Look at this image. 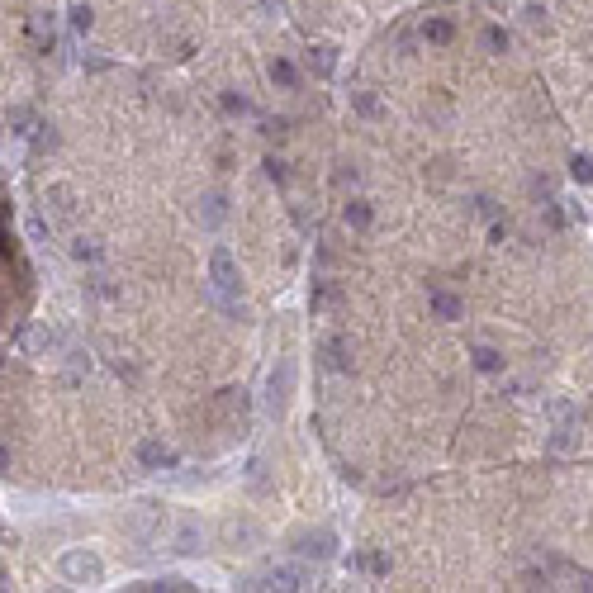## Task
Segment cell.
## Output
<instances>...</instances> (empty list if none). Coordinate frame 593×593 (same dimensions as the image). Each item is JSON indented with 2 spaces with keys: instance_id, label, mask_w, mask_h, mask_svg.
<instances>
[{
  "instance_id": "4316f807",
  "label": "cell",
  "mask_w": 593,
  "mask_h": 593,
  "mask_svg": "<svg viewBox=\"0 0 593 593\" xmlns=\"http://www.w3.org/2000/svg\"><path fill=\"white\" fill-rule=\"evenodd\" d=\"M252 536H256V527H247V522H242V527H228V541H252Z\"/></svg>"
},
{
  "instance_id": "83f0119b",
  "label": "cell",
  "mask_w": 593,
  "mask_h": 593,
  "mask_svg": "<svg viewBox=\"0 0 593 593\" xmlns=\"http://www.w3.org/2000/svg\"><path fill=\"white\" fill-rule=\"evenodd\" d=\"M366 570H371V575H385L390 560H385V555H366Z\"/></svg>"
},
{
  "instance_id": "9a60e30c",
  "label": "cell",
  "mask_w": 593,
  "mask_h": 593,
  "mask_svg": "<svg viewBox=\"0 0 593 593\" xmlns=\"http://www.w3.org/2000/svg\"><path fill=\"white\" fill-rule=\"evenodd\" d=\"M346 223H351V228H371V204L351 200V204H346Z\"/></svg>"
},
{
  "instance_id": "cb8c5ba5",
  "label": "cell",
  "mask_w": 593,
  "mask_h": 593,
  "mask_svg": "<svg viewBox=\"0 0 593 593\" xmlns=\"http://www.w3.org/2000/svg\"><path fill=\"white\" fill-rule=\"evenodd\" d=\"M72 29H91V10H86V5H72Z\"/></svg>"
},
{
  "instance_id": "44dd1931",
  "label": "cell",
  "mask_w": 593,
  "mask_h": 593,
  "mask_svg": "<svg viewBox=\"0 0 593 593\" xmlns=\"http://www.w3.org/2000/svg\"><path fill=\"white\" fill-rule=\"evenodd\" d=\"M5 119H10V128H15V133H29V124H33V114L24 110V105H15V110L5 114Z\"/></svg>"
},
{
  "instance_id": "5bb4252c",
  "label": "cell",
  "mask_w": 593,
  "mask_h": 593,
  "mask_svg": "<svg viewBox=\"0 0 593 593\" xmlns=\"http://www.w3.org/2000/svg\"><path fill=\"white\" fill-rule=\"evenodd\" d=\"M29 38H33V47H38V52H47V47H52V24H47V19H33V24H29Z\"/></svg>"
},
{
  "instance_id": "4fadbf2b",
  "label": "cell",
  "mask_w": 593,
  "mask_h": 593,
  "mask_svg": "<svg viewBox=\"0 0 593 593\" xmlns=\"http://www.w3.org/2000/svg\"><path fill=\"white\" fill-rule=\"evenodd\" d=\"M271 81H276V86H285V91H290V86H295V81H299L295 62H285V57H276V62H271Z\"/></svg>"
},
{
  "instance_id": "30bf717a",
  "label": "cell",
  "mask_w": 593,
  "mask_h": 593,
  "mask_svg": "<svg viewBox=\"0 0 593 593\" xmlns=\"http://www.w3.org/2000/svg\"><path fill=\"white\" fill-rule=\"evenodd\" d=\"M432 313H437V318H461L465 304H461V295H451V290H432Z\"/></svg>"
},
{
  "instance_id": "f1b7e54d",
  "label": "cell",
  "mask_w": 593,
  "mask_h": 593,
  "mask_svg": "<svg viewBox=\"0 0 593 593\" xmlns=\"http://www.w3.org/2000/svg\"><path fill=\"white\" fill-rule=\"evenodd\" d=\"M266 176H271V181H285V162H276V157H271V162H266Z\"/></svg>"
},
{
  "instance_id": "ac0fdd59",
  "label": "cell",
  "mask_w": 593,
  "mask_h": 593,
  "mask_svg": "<svg viewBox=\"0 0 593 593\" xmlns=\"http://www.w3.org/2000/svg\"><path fill=\"white\" fill-rule=\"evenodd\" d=\"M351 105H356V114H366V119L380 114V100H375L371 91H351Z\"/></svg>"
},
{
  "instance_id": "484cf974",
  "label": "cell",
  "mask_w": 593,
  "mask_h": 593,
  "mask_svg": "<svg viewBox=\"0 0 593 593\" xmlns=\"http://www.w3.org/2000/svg\"><path fill=\"white\" fill-rule=\"evenodd\" d=\"M484 43H489V47H508V33H503V29H484Z\"/></svg>"
},
{
  "instance_id": "6da1fadb",
  "label": "cell",
  "mask_w": 593,
  "mask_h": 593,
  "mask_svg": "<svg viewBox=\"0 0 593 593\" xmlns=\"http://www.w3.org/2000/svg\"><path fill=\"white\" fill-rule=\"evenodd\" d=\"M209 290H214V304L223 313H242V304H237V261L228 247H214V256H209Z\"/></svg>"
},
{
  "instance_id": "d6986e66",
  "label": "cell",
  "mask_w": 593,
  "mask_h": 593,
  "mask_svg": "<svg viewBox=\"0 0 593 593\" xmlns=\"http://www.w3.org/2000/svg\"><path fill=\"white\" fill-rule=\"evenodd\" d=\"M313 72H318V77H332V62H337V57H332V47H313Z\"/></svg>"
},
{
  "instance_id": "e0dca14e",
  "label": "cell",
  "mask_w": 593,
  "mask_h": 593,
  "mask_svg": "<svg viewBox=\"0 0 593 593\" xmlns=\"http://www.w3.org/2000/svg\"><path fill=\"white\" fill-rule=\"evenodd\" d=\"M475 366H480L484 375H494V371H503V356L494 346H480V351H475Z\"/></svg>"
},
{
  "instance_id": "7c38bea8",
  "label": "cell",
  "mask_w": 593,
  "mask_h": 593,
  "mask_svg": "<svg viewBox=\"0 0 593 593\" xmlns=\"http://www.w3.org/2000/svg\"><path fill=\"white\" fill-rule=\"evenodd\" d=\"M422 38H427V43H451L456 24L451 19H427V24H422Z\"/></svg>"
},
{
  "instance_id": "9c48e42d",
  "label": "cell",
  "mask_w": 593,
  "mask_h": 593,
  "mask_svg": "<svg viewBox=\"0 0 593 593\" xmlns=\"http://www.w3.org/2000/svg\"><path fill=\"white\" fill-rule=\"evenodd\" d=\"M138 465H147V470H166V465H176V456L162 446V441H142L138 446Z\"/></svg>"
},
{
  "instance_id": "3957f363",
  "label": "cell",
  "mask_w": 593,
  "mask_h": 593,
  "mask_svg": "<svg viewBox=\"0 0 593 593\" xmlns=\"http://www.w3.org/2000/svg\"><path fill=\"white\" fill-rule=\"evenodd\" d=\"M290 394H295V361L285 356L281 366L271 371V380H266V413L281 418L285 408H290Z\"/></svg>"
},
{
  "instance_id": "ffe728a7",
  "label": "cell",
  "mask_w": 593,
  "mask_h": 593,
  "mask_svg": "<svg viewBox=\"0 0 593 593\" xmlns=\"http://www.w3.org/2000/svg\"><path fill=\"white\" fill-rule=\"evenodd\" d=\"M570 446H575V427H570V422H560V427L550 432V451H570Z\"/></svg>"
},
{
  "instance_id": "5b68a950",
  "label": "cell",
  "mask_w": 593,
  "mask_h": 593,
  "mask_svg": "<svg viewBox=\"0 0 593 593\" xmlns=\"http://www.w3.org/2000/svg\"><path fill=\"white\" fill-rule=\"evenodd\" d=\"M295 550L304 555V560H328L332 550H337V541H332V531H304V536H295Z\"/></svg>"
},
{
  "instance_id": "277c9868",
  "label": "cell",
  "mask_w": 593,
  "mask_h": 593,
  "mask_svg": "<svg viewBox=\"0 0 593 593\" xmlns=\"http://www.w3.org/2000/svg\"><path fill=\"white\" fill-rule=\"evenodd\" d=\"M309 584H313V575L304 570V565H276V570L247 579L242 589H309Z\"/></svg>"
},
{
  "instance_id": "8fae6325",
  "label": "cell",
  "mask_w": 593,
  "mask_h": 593,
  "mask_svg": "<svg viewBox=\"0 0 593 593\" xmlns=\"http://www.w3.org/2000/svg\"><path fill=\"white\" fill-rule=\"evenodd\" d=\"M323 366H328V371H351V356H346L342 337H328V342H323Z\"/></svg>"
},
{
  "instance_id": "603a6c76",
  "label": "cell",
  "mask_w": 593,
  "mask_h": 593,
  "mask_svg": "<svg viewBox=\"0 0 593 593\" xmlns=\"http://www.w3.org/2000/svg\"><path fill=\"white\" fill-rule=\"evenodd\" d=\"M570 176H575V181H593V162L589 157H575V162H570Z\"/></svg>"
},
{
  "instance_id": "2e32d148",
  "label": "cell",
  "mask_w": 593,
  "mask_h": 593,
  "mask_svg": "<svg viewBox=\"0 0 593 593\" xmlns=\"http://www.w3.org/2000/svg\"><path fill=\"white\" fill-rule=\"evenodd\" d=\"M72 256H77V261H100L105 252H100V242H91V237H77V242H72Z\"/></svg>"
},
{
  "instance_id": "f546056e",
  "label": "cell",
  "mask_w": 593,
  "mask_h": 593,
  "mask_svg": "<svg viewBox=\"0 0 593 593\" xmlns=\"http://www.w3.org/2000/svg\"><path fill=\"white\" fill-rule=\"evenodd\" d=\"M261 10L266 15H285V0H261Z\"/></svg>"
},
{
  "instance_id": "7a4b0ae2",
  "label": "cell",
  "mask_w": 593,
  "mask_h": 593,
  "mask_svg": "<svg viewBox=\"0 0 593 593\" xmlns=\"http://www.w3.org/2000/svg\"><path fill=\"white\" fill-rule=\"evenodd\" d=\"M57 575H62L67 584H100V579H105V565H100V555H91V550H62Z\"/></svg>"
},
{
  "instance_id": "52a82bcc",
  "label": "cell",
  "mask_w": 593,
  "mask_h": 593,
  "mask_svg": "<svg viewBox=\"0 0 593 593\" xmlns=\"http://www.w3.org/2000/svg\"><path fill=\"white\" fill-rule=\"evenodd\" d=\"M200 546H204V527L195 522V517H181V527H176V550H181V555H195Z\"/></svg>"
},
{
  "instance_id": "8992f818",
  "label": "cell",
  "mask_w": 593,
  "mask_h": 593,
  "mask_svg": "<svg viewBox=\"0 0 593 593\" xmlns=\"http://www.w3.org/2000/svg\"><path fill=\"white\" fill-rule=\"evenodd\" d=\"M195 219H200V228H219V223L228 219V195H223V190H209L200 200V209H195Z\"/></svg>"
},
{
  "instance_id": "7402d4cb",
  "label": "cell",
  "mask_w": 593,
  "mask_h": 593,
  "mask_svg": "<svg viewBox=\"0 0 593 593\" xmlns=\"http://www.w3.org/2000/svg\"><path fill=\"white\" fill-rule=\"evenodd\" d=\"M47 200H52V209H57V219H72V209H77V204H72V195H67V190H52Z\"/></svg>"
},
{
  "instance_id": "ba28073f",
  "label": "cell",
  "mask_w": 593,
  "mask_h": 593,
  "mask_svg": "<svg viewBox=\"0 0 593 593\" xmlns=\"http://www.w3.org/2000/svg\"><path fill=\"white\" fill-rule=\"evenodd\" d=\"M128 589H142V593H186V589H195V584L181 579V575H157V579H138V584H128Z\"/></svg>"
},
{
  "instance_id": "d4e9b609",
  "label": "cell",
  "mask_w": 593,
  "mask_h": 593,
  "mask_svg": "<svg viewBox=\"0 0 593 593\" xmlns=\"http://www.w3.org/2000/svg\"><path fill=\"white\" fill-rule=\"evenodd\" d=\"M223 110H228V114H247L252 105L242 100V95H223Z\"/></svg>"
}]
</instances>
